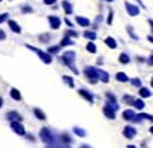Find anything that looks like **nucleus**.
Wrapping results in <instances>:
<instances>
[{
    "label": "nucleus",
    "mask_w": 153,
    "mask_h": 148,
    "mask_svg": "<svg viewBox=\"0 0 153 148\" xmlns=\"http://www.w3.org/2000/svg\"><path fill=\"white\" fill-rule=\"evenodd\" d=\"M65 35H68V37H78V32H76V31H72V29H69Z\"/></svg>",
    "instance_id": "e433bc0d"
},
{
    "label": "nucleus",
    "mask_w": 153,
    "mask_h": 148,
    "mask_svg": "<svg viewBox=\"0 0 153 148\" xmlns=\"http://www.w3.org/2000/svg\"><path fill=\"white\" fill-rule=\"evenodd\" d=\"M106 2H113V0H106Z\"/></svg>",
    "instance_id": "8fccbe9b"
},
{
    "label": "nucleus",
    "mask_w": 153,
    "mask_h": 148,
    "mask_svg": "<svg viewBox=\"0 0 153 148\" xmlns=\"http://www.w3.org/2000/svg\"><path fill=\"white\" fill-rule=\"evenodd\" d=\"M103 113H104V116H106L107 119H110V121L117 119V110H115L112 105H109V104H106V105L103 107Z\"/></svg>",
    "instance_id": "423d86ee"
},
{
    "label": "nucleus",
    "mask_w": 153,
    "mask_h": 148,
    "mask_svg": "<svg viewBox=\"0 0 153 148\" xmlns=\"http://www.w3.org/2000/svg\"><path fill=\"white\" fill-rule=\"evenodd\" d=\"M104 41H106V44H107L110 49H117V46H118V44H117V40H115L113 37H107Z\"/></svg>",
    "instance_id": "393cba45"
},
{
    "label": "nucleus",
    "mask_w": 153,
    "mask_h": 148,
    "mask_svg": "<svg viewBox=\"0 0 153 148\" xmlns=\"http://www.w3.org/2000/svg\"><path fill=\"white\" fill-rule=\"evenodd\" d=\"M139 96H141V98H150V96H152L150 89H147V87H139Z\"/></svg>",
    "instance_id": "5701e85b"
},
{
    "label": "nucleus",
    "mask_w": 153,
    "mask_h": 148,
    "mask_svg": "<svg viewBox=\"0 0 153 148\" xmlns=\"http://www.w3.org/2000/svg\"><path fill=\"white\" fill-rule=\"evenodd\" d=\"M150 85H152V87H153V78H152V81H150Z\"/></svg>",
    "instance_id": "09e8293b"
},
{
    "label": "nucleus",
    "mask_w": 153,
    "mask_h": 148,
    "mask_svg": "<svg viewBox=\"0 0 153 148\" xmlns=\"http://www.w3.org/2000/svg\"><path fill=\"white\" fill-rule=\"evenodd\" d=\"M139 118H141L143 121L146 119V121H150V122H153V116H152V115H147V113H139Z\"/></svg>",
    "instance_id": "f704fd0d"
},
{
    "label": "nucleus",
    "mask_w": 153,
    "mask_h": 148,
    "mask_svg": "<svg viewBox=\"0 0 153 148\" xmlns=\"http://www.w3.org/2000/svg\"><path fill=\"white\" fill-rule=\"evenodd\" d=\"M72 44H74V40L71 38V37H68V35L63 37V40L60 43V46H63V47H65V46H72Z\"/></svg>",
    "instance_id": "a878e982"
},
{
    "label": "nucleus",
    "mask_w": 153,
    "mask_h": 148,
    "mask_svg": "<svg viewBox=\"0 0 153 148\" xmlns=\"http://www.w3.org/2000/svg\"><path fill=\"white\" fill-rule=\"evenodd\" d=\"M72 130H74V133H75V134H76V136H78V138H84V136H86V134H87L84 128H81V127H76V125H75V127H74Z\"/></svg>",
    "instance_id": "4be33fe9"
},
{
    "label": "nucleus",
    "mask_w": 153,
    "mask_h": 148,
    "mask_svg": "<svg viewBox=\"0 0 153 148\" xmlns=\"http://www.w3.org/2000/svg\"><path fill=\"white\" fill-rule=\"evenodd\" d=\"M130 82H132V85H135V87H143V82H141L139 78H132Z\"/></svg>",
    "instance_id": "473e14b6"
},
{
    "label": "nucleus",
    "mask_w": 153,
    "mask_h": 148,
    "mask_svg": "<svg viewBox=\"0 0 153 148\" xmlns=\"http://www.w3.org/2000/svg\"><path fill=\"white\" fill-rule=\"evenodd\" d=\"M49 24H51V28L52 29H58L61 26V20L57 17V15H49Z\"/></svg>",
    "instance_id": "9d476101"
},
{
    "label": "nucleus",
    "mask_w": 153,
    "mask_h": 148,
    "mask_svg": "<svg viewBox=\"0 0 153 148\" xmlns=\"http://www.w3.org/2000/svg\"><path fill=\"white\" fill-rule=\"evenodd\" d=\"M8 24H9V28L12 32H16V34H20L22 32V28L19 26V23L14 21V20H8Z\"/></svg>",
    "instance_id": "dca6fc26"
},
{
    "label": "nucleus",
    "mask_w": 153,
    "mask_h": 148,
    "mask_svg": "<svg viewBox=\"0 0 153 148\" xmlns=\"http://www.w3.org/2000/svg\"><path fill=\"white\" fill-rule=\"evenodd\" d=\"M106 99H107V104H109V105H112L115 110H118V101H117V96H115L113 93L107 92V93H106Z\"/></svg>",
    "instance_id": "1a4fd4ad"
},
{
    "label": "nucleus",
    "mask_w": 153,
    "mask_h": 148,
    "mask_svg": "<svg viewBox=\"0 0 153 148\" xmlns=\"http://www.w3.org/2000/svg\"><path fill=\"white\" fill-rule=\"evenodd\" d=\"M112 20H113V11H109V18H107V23L112 24Z\"/></svg>",
    "instance_id": "ea45409f"
},
{
    "label": "nucleus",
    "mask_w": 153,
    "mask_h": 148,
    "mask_svg": "<svg viewBox=\"0 0 153 148\" xmlns=\"http://www.w3.org/2000/svg\"><path fill=\"white\" fill-rule=\"evenodd\" d=\"M127 32L130 34V37H132L133 40H139V37H138V35H136V34L133 32V28H132V26H129V28H127Z\"/></svg>",
    "instance_id": "c9c22d12"
},
{
    "label": "nucleus",
    "mask_w": 153,
    "mask_h": 148,
    "mask_svg": "<svg viewBox=\"0 0 153 148\" xmlns=\"http://www.w3.org/2000/svg\"><path fill=\"white\" fill-rule=\"evenodd\" d=\"M147 63H149L150 66H153V55H150V57H149V60H147Z\"/></svg>",
    "instance_id": "37998d69"
},
{
    "label": "nucleus",
    "mask_w": 153,
    "mask_h": 148,
    "mask_svg": "<svg viewBox=\"0 0 153 148\" xmlns=\"http://www.w3.org/2000/svg\"><path fill=\"white\" fill-rule=\"evenodd\" d=\"M98 78H100V81L101 82H109V80H110V77H109V73L106 72V70H101V69H98Z\"/></svg>",
    "instance_id": "4468645a"
},
{
    "label": "nucleus",
    "mask_w": 153,
    "mask_h": 148,
    "mask_svg": "<svg viewBox=\"0 0 153 148\" xmlns=\"http://www.w3.org/2000/svg\"><path fill=\"white\" fill-rule=\"evenodd\" d=\"M11 98H12V99H14V101H22V93L17 90V89H11Z\"/></svg>",
    "instance_id": "aec40b11"
},
{
    "label": "nucleus",
    "mask_w": 153,
    "mask_h": 148,
    "mask_svg": "<svg viewBox=\"0 0 153 148\" xmlns=\"http://www.w3.org/2000/svg\"><path fill=\"white\" fill-rule=\"evenodd\" d=\"M0 2H2V0H0Z\"/></svg>",
    "instance_id": "3c124183"
},
{
    "label": "nucleus",
    "mask_w": 153,
    "mask_h": 148,
    "mask_svg": "<svg viewBox=\"0 0 153 148\" xmlns=\"http://www.w3.org/2000/svg\"><path fill=\"white\" fill-rule=\"evenodd\" d=\"M60 49H61V46H51V47H48V52L51 55H55V54L60 52Z\"/></svg>",
    "instance_id": "7c9ffc66"
},
{
    "label": "nucleus",
    "mask_w": 153,
    "mask_h": 148,
    "mask_svg": "<svg viewBox=\"0 0 153 148\" xmlns=\"http://www.w3.org/2000/svg\"><path fill=\"white\" fill-rule=\"evenodd\" d=\"M2 107H3V98L0 96V108H2Z\"/></svg>",
    "instance_id": "c03bdc74"
},
{
    "label": "nucleus",
    "mask_w": 153,
    "mask_h": 148,
    "mask_svg": "<svg viewBox=\"0 0 153 148\" xmlns=\"http://www.w3.org/2000/svg\"><path fill=\"white\" fill-rule=\"evenodd\" d=\"M126 148H138V147H136V145H127Z\"/></svg>",
    "instance_id": "a18cd8bd"
},
{
    "label": "nucleus",
    "mask_w": 153,
    "mask_h": 148,
    "mask_svg": "<svg viewBox=\"0 0 153 148\" xmlns=\"http://www.w3.org/2000/svg\"><path fill=\"white\" fill-rule=\"evenodd\" d=\"M11 128H12V131H14L16 134H19V136H25V134H26L22 121H12L11 122Z\"/></svg>",
    "instance_id": "39448f33"
},
{
    "label": "nucleus",
    "mask_w": 153,
    "mask_h": 148,
    "mask_svg": "<svg viewBox=\"0 0 153 148\" xmlns=\"http://www.w3.org/2000/svg\"><path fill=\"white\" fill-rule=\"evenodd\" d=\"M22 11H23V12H32V8L25 5V6H22Z\"/></svg>",
    "instance_id": "58836bf2"
},
{
    "label": "nucleus",
    "mask_w": 153,
    "mask_h": 148,
    "mask_svg": "<svg viewBox=\"0 0 153 148\" xmlns=\"http://www.w3.org/2000/svg\"><path fill=\"white\" fill-rule=\"evenodd\" d=\"M6 119H8L9 122H12V121H22V116H20V113H17V112H8V113H6Z\"/></svg>",
    "instance_id": "2eb2a0df"
},
{
    "label": "nucleus",
    "mask_w": 153,
    "mask_h": 148,
    "mask_svg": "<svg viewBox=\"0 0 153 148\" xmlns=\"http://www.w3.org/2000/svg\"><path fill=\"white\" fill-rule=\"evenodd\" d=\"M123 134H124V138H127V139H133L136 136V128L132 127V125H126L124 130H123Z\"/></svg>",
    "instance_id": "0eeeda50"
},
{
    "label": "nucleus",
    "mask_w": 153,
    "mask_h": 148,
    "mask_svg": "<svg viewBox=\"0 0 153 148\" xmlns=\"http://www.w3.org/2000/svg\"><path fill=\"white\" fill-rule=\"evenodd\" d=\"M135 99H136V98L132 96V95H124V96H123V102H124V104H129V105H133Z\"/></svg>",
    "instance_id": "b1692460"
},
{
    "label": "nucleus",
    "mask_w": 153,
    "mask_h": 148,
    "mask_svg": "<svg viewBox=\"0 0 153 148\" xmlns=\"http://www.w3.org/2000/svg\"><path fill=\"white\" fill-rule=\"evenodd\" d=\"M133 107L135 108H138V110H143L144 107H146V104H144V101H143V98L139 96V98H136L135 99V102H133Z\"/></svg>",
    "instance_id": "412c9836"
},
{
    "label": "nucleus",
    "mask_w": 153,
    "mask_h": 148,
    "mask_svg": "<svg viewBox=\"0 0 153 148\" xmlns=\"http://www.w3.org/2000/svg\"><path fill=\"white\" fill-rule=\"evenodd\" d=\"M83 35L86 37L87 40H91V41H94V40L97 38V34H95V31H86Z\"/></svg>",
    "instance_id": "cd10ccee"
},
{
    "label": "nucleus",
    "mask_w": 153,
    "mask_h": 148,
    "mask_svg": "<svg viewBox=\"0 0 153 148\" xmlns=\"http://www.w3.org/2000/svg\"><path fill=\"white\" fill-rule=\"evenodd\" d=\"M61 61H63V64H66L74 73H78V69H76L74 66V61H75V52L72 51H66L65 54L61 55Z\"/></svg>",
    "instance_id": "f257e3e1"
},
{
    "label": "nucleus",
    "mask_w": 153,
    "mask_h": 148,
    "mask_svg": "<svg viewBox=\"0 0 153 148\" xmlns=\"http://www.w3.org/2000/svg\"><path fill=\"white\" fill-rule=\"evenodd\" d=\"M78 93L84 98V99H86L89 104H94V95H92L91 92H89V90H86V89H80V90H78Z\"/></svg>",
    "instance_id": "9b49d317"
},
{
    "label": "nucleus",
    "mask_w": 153,
    "mask_h": 148,
    "mask_svg": "<svg viewBox=\"0 0 153 148\" xmlns=\"http://www.w3.org/2000/svg\"><path fill=\"white\" fill-rule=\"evenodd\" d=\"M115 78H117V81H120V82H129L130 81L129 77H127L124 72H118L117 75H115Z\"/></svg>",
    "instance_id": "6ab92c4d"
},
{
    "label": "nucleus",
    "mask_w": 153,
    "mask_h": 148,
    "mask_svg": "<svg viewBox=\"0 0 153 148\" xmlns=\"http://www.w3.org/2000/svg\"><path fill=\"white\" fill-rule=\"evenodd\" d=\"M75 21H76V24H80V26H83V28H87V26H91V20L89 18H86V17H76L75 18Z\"/></svg>",
    "instance_id": "ddd939ff"
},
{
    "label": "nucleus",
    "mask_w": 153,
    "mask_h": 148,
    "mask_svg": "<svg viewBox=\"0 0 153 148\" xmlns=\"http://www.w3.org/2000/svg\"><path fill=\"white\" fill-rule=\"evenodd\" d=\"M5 38H6V34H5V31H3V29H0V41L5 40Z\"/></svg>",
    "instance_id": "79ce46f5"
},
{
    "label": "nucleus",
    "mask_w": 153,
    "mask_h": 148,
    "mask_svg": "<svg viewBox=\"0 0 153 148\" xmlns=\"http://www.w3.org/2000/svg\"><path fill=\"white\" fill-rule=\"evenodd\" d=\"M60 141H61V142H65V144H71V142H72V138L69 136L68 133H63L61 136H60Z\"/></svg>",
    "instance_id": "c756f323"
},
{
    "label": "nucleus",
    "mask_w": 153,
    "mask_h": 148,
    "mask_svg": "<svg viewBox=\"0 0 153 148\" xmlns=\"http://www.w3.org/2000/svg\"><path fill=\"white\" fill-rule=\"evenodd\" d=\"M84 73H86L87 81L91 82V84H95V82L100 81V78H98V69H97V67L87 66V67H84Z\"/></svg>",
    "instance_id": "f03ea898"
},
{
    "label": "nucleus",
    "mask_w": 153,
    "mask_h": 148,
    "mask_svg": "<svg viewBox=\"0 0 153 148\" xmlns=\"http://www.w3.org/2000/svg\"><path fill=\"white\" fill-rule=\"evenodd\" d=\"M86 49H87V52H91V54H95L97 52V46L94 44V41H89L87 46H86Z\"/></svg>",
    "instance_id": "2f4dec72"
},
{
    "label": "nucleus",
    "mask_w": 153,
    "mask_h": 148,
    "mask_svg": "<svg viewBox=\"0 0 153 148\" xmlns=\"http://www.w3.org/2000/svg\"><path fill=\"white\" fill-rule=\"evenodd\" d=\"M61 6H63V9H65V12H66L68 15H71L72 12H74L72 3H71V2H68V0H63V3H61Z\"/></svg>",
    "instance_id": "f3484780"
},
{
    "label": "nucleus",
    "mask_w": 153,
    "mask_h": 148,
    "mask_svg": "<svg viewBox=\"0 0 153 148\" xmlns=\"http://www.w3.org/2000/svg\"><path fill=\"white\" fill-rule=\"evenodd\" d=\"M150 134H153V125L150 127Z\"/></svg>",
    "instance_id": "de8ad7c7"
},
{
    "label": "nucleus",
    "mask_w": 153,
    "mask_h": 148,
    "mask_svg": "<svg viewBox=\"0 0 153 148\" xmlns=\"http://www.w3.org/2000/svg\"><path fill=\"white\" fill-rule=\"evenodd\" d=\"M126 11L129 12V15L130 17H136L139 14V8L133 3H129V2H126Z\"/></svg>",
    "instance_id": "6e6552de"
},
{
    "label": "nucleus",
    "mask_w": 153,
    "mask_h": 148,
    "mask_svg": "<svg viewBox=\"0 0 153 148\" xmlns=\"http://www.w3.org/2000/svg\"><path fill=\"white\" fill-rule=\"evenodd\" d=\"M38 40L43 41V43H48V41L51 40V35H49V34H42L40 37H38Z\"/></svg>",
    "instance_id": "72a5a7b5"
},
{
    "label": "nucleus",
    "mask_w": 153,
    "mask_h": 148,
    "mask_svg": "<svg viewBox=\"0 0 153 148\" xmlns=\"http://www.w3.org/2000/svg\"><path fill=\"white\" fill-rule=\"evenodd\" d=\"M40 141L42 142H45L46 145L48 144H52V142H55L57 139H55V136H54V134H52V131H51L49 128H42L40 130Z\"/></svg>",
    "instance_id": "20e7f679"
},
{
    "label": "nucleus",
    "mask_w": 153,
    "mask_h": 148,
    "mask_svg": "<svg viewBox=\"0 0 153 148\" xmlns=\"http://www.w3.org/2000/svg\"><path fill=\"white\" fill-rule=\"evenodd\" d=\"M6 20H8V14H6V12H5V14H0V23H3Z\"/></svg>",
    "instance_id": "4c0bfd02"
},
{
    "label": "nucleus",
    "mask_w": 153,
    "mask_h": 148,
    "mask_svg": "<svg viewBox=\"0 0 153 148\" xmlns=\"http://www.w3.org/2000/svg\"><path fill=\"white\" fill-rule=\"evenodd\" d=\"M32 112H34V115H35V118H37V119H40V121H46V115L43 113V110H40L38 107H35V108L32 110Z\"/></svg>",
    "instance_id": "a211bd4d"
},
{
    "label": "nucleus",
    "mask_w": 153,
    "mask_h": 148,
    "mask_svg": "<svg viewBox=\"0 0 153 148\" xmlns=\"http://www.w3.org/2000/svg\"><path fill=\"white\" fill-rule=\"evenodd\" d=\"M43 3L45 5H54V3H57V0H43Z\"/></svg>",
    "instance_id": "a19ab883"
},
{
    "label": "nucleus",
    "mask_w": 153,
    "mask_h": 148,
    "mask_svg": "<svg viewBox=\"0 0 153 148\" xmlns=\"http://www.w3.org/2000/svg\"><path fill=\"white\" fill-rule=\"evenodd\" d=\"M135 116H136V113H135V110H124L123 112V118H124V121H130V122H133V119H135Z\"/></svg>",
    "instance_id": "f8f14e48"
},
{
    "label": "nucleus",
    "mask_w": 153,
    "mask_h": 148,
    "mask_svg": "<svg viewBox=\"0 0 153 148\" xmlns=\"http://www.w3.org/2000/svg\"><path fill=\"white\" fill-rule=\"evenodd\" d=\"M120 63L121 64H129L130 63V57L127 55V54H121L120 55Z\"/></svg>",
    "instance_id": "c85d7f7f"
},
{
    "label": "nucleus",
    "mask_w": 153,
    "mask_h": 148,
    "mask_svg": "<svg viewBox=\"0 0 153 148\" xmlns=\"http://www.w3.org/2000/svg\"><path fill=\"white\" fill-rule=\"evenodd\" d=\"M26 47L31 49V51H34V52L38 55V58H40L45 64H51V63H52V55H51L49 52H43V51H40V49H37V47H34V46H31V44H26Z\"/></svg>",
    "instance_id": "7ed1b4c3"
},
{
    "label": "nucleus",
    "mask_w": 153,
    "mask_h": 148,
    "mask_svg": "<svg viewBox=\"0 0 153 148\" xmlns=\"http://www.w3.org/2000/svg\"><path fill=\"white\" fill-rule=\"evenodd\" d=\"M81 148H91V147H89V145H81Z\"/></svg>",
    "instance_id": "49530a36"
},
{
    "label": "nucleus",
    "mask_w": 153,
    "mask_h": 148,
    "mask_svg": "<svg viewBox=\"0 0 153 148\" xmlns=\"http://www.w3.org/2000/svg\"><path fill=\"white\" fill-rule=\"evenodd\" d=\"M63 82H66V84H68V87H71V89H74V87H75V82H74V80H72L71 77H68V75L63 77Z\"/></svg>",
    "instance_id": "bb28decb"
}]
</instances>
